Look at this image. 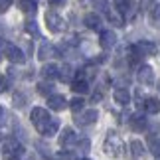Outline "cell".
<instances>
[{
	"label": "cell",
	"mask_w": 160,
	"mask_h": 160,
	"mask_svg": "<svg viewBox=\"0 0 160 160\" xmlns=\"http://www.w3.org/2000/svg\"><path fill=\"white\" fill-rule=\"evenodd\" d=\"M30 119H32L34 127L38 128V132H42L44 137H52V134H55V132H58V128H59V122L55 121V119H52L50 113H48L46 109H42V107L32 109Z\"/></svg>",
	"instance_id": "cell-1"
},
{
	"label": "cell",
	"mask_w": 160,
	"mask_h": 160,
	"mask_svg": "<svg viewBox=\"0 0 160 160\" xmlns=\"http://www.w3.org/2000/svg\"><path fill=\"white\" fill-rule=\"evenodd\" d=\"M103 150L107 152L111 158H121L122 156V150H125V146H122V140L117 137V132H107V138L105 142H103Z\"/></svg>",
	"instance_id": "cell-2"
},
{
	"label": "cell",
	"mask_w": 160,
	"mask_h": 160,
	"mask_svg": "<svg viewBox=\"0 0 160 160\" xmlns=\"http://www.w3.org/2000/svg\"><path fill=\"white\" fill-rule=\"evenodd\" d=\"M2 154L10 160H16L24 154V146L18 142L16 138H8V140H4V144H2Z\"/></svg>",
	"instance_id": "cell-3"
},
{
	"label": "cell",
	"mask_w": 160,
	"mask_h": 160,
	"mask_svg": "<svg viewBox=\"0 0 160 160\" xmlns=\"http://www.w3.org/2000/svg\"><path fill=\"white\" fill-rule=\"evenodd\" d=\"M97 6H99V10L103 12V14L107 16V20L113 24V26H117V28H121L122 24H125V20H122V16L121 14H117V12L109 6V2L107 0H97Z\"/></svg>",
	"instance_id": "cell-4"
},
{
	"label": "cell",
	"mask_w": 160,
	"mask_h": 160,
	"mask_svg": "<svg viewBox=\"0 0 160 160\" xmlns=\"http://www.w3.org/2000/svg\"><path fill=\"white\" fill-rule=\"evenodd\" d=\"M46 24H48V30H50V32H55V34L65 30V20L53 10L46 12Z\"/></svg>",
	"instance_id": "cell-5"
},
{
	"label": "cell",
	"mask_w": 160,
	"mask_h": 160,
	"mask_svg": "<svg viewBox=\"0 0 160 160\" xmlns=\"http://www.w3.org/2000/svg\"><path fill=\"white\" fill-rule=\"evenodd\" d=\"M156 44L154 42H148V40H140L132 46V52L138 55V58H144V55H154L156 53Z\"/></svg>",
	"instance_id": "cell-6"
},
{
	"label": "cell",
	"mask_w": 160,
	"mask_h": 160,
	"mask_svg": "<svg viewBox=\"0 0 160 160\" xmlns=\"http://www.w3.org/2000/svg\"><path fill=\"white\" fill-rule=\"evenodd\" d=\"M137 79L142 85H152V81H154V71H152V67L140 65V69L137 71Z\"/></svg>",
	"instance_id": "cell-7"
},
{
	"label": "cell",
	"mask_w": 160,
	"mask_h": 160,
	"mask_svg": "<svg viewBox=\"0 0 160 160\" xmlns=\"http://www.w3.org/2000/svg\"><path fill=\"white\" fill-rule=\"evenodd\" d=\"M6 58H8L12 63H24V61H26L24 52L20 50V48H16V46H8V50H6Z\"/></svg>",
	"instance_id": "cell-8"
},
{
	"label": "cell",
	"mask_w": 160,
	"mask_h": 160,
	"mask_svg": "<svg viewBox=\"0 0 160 160\" xmlns=\"http://www.w3.org/2000/svg\"><path fill=\"white\" fill-rule=\"evenodd\" d=\"M101 48L103 50H111L115 44H117V34L113 30H105V32H101Z\"/></svg>",
	"instance_id": "cell-9"
},
{
	"label": "cell",
	"mask_w": 160,
	"mask_h": 160,
	"mask_svg": "<svg viewBox=\"0 0 160 160\" xmlns=\"http://www.w3.org/2000/svg\"><path fill=\"white\" fill-rule=\"evenodd\" d=\"M55 55H58V50H55L50 42H42L40 50H38V58L40 59H50V58H55Z\"/></svg>",
	"instance_id": "cell-10"
},
{
	"label": "cell",
	"mask_w": 160,
	"mask_h": 160,
	"mask_svg": "<svg viewBox=\"0 0 160 160\" xmlns=\"http://www.w3.org/2000/svg\"><path fill=\"white\" fill-rule=\"evenodd\" d=\"M48 107L52 111H63L67 107V101H65V97H61V95H50L48 97Z\"/></svg>",
	"instance_id": "cell-11"
},
{
	"label": "cell",
	"mask_w": 160,
	"mask_h": 160,
	"mask_svg": "<svg viewBox=\"0 0 160 160\" xmlns=\"http://www.w3.org/2000/svg\"><path fill=\"white\" fill-rule=\"evenodd\" d=\"M77 142V134L73 128H65L63 132H61V137H59V144L61 146H71V144H75Z\"/></svg>",
	"instance_id": "cell-12"
},
{
	"label": "cell",
	"mask_w": 160,
	"mask_h": 160,
	"mask_svg": "<svg viewBox=\"0 0 160 160\" xmlns=\"http://www.w3.org/2000/svg\"><path fill=\"white\" fill-rule=\"evenodd\" d=\"M83 24L87 26L89 30H99L101 28V18H99V14H95V12H89V14H85V18H83Z\"/></svg>",
	"instance_id": "cell-13"
},
{
	"label": "cell",
	"mask_w": 160,
	"mask_h": 160,
	"mask_svg": "<svg viewBox=\"0 0 160 160\" xmlns=\"http://www.w3.org/2000/svg\"><path fill=\"white\" fill-rule=\"evenodd\" d=\"M42 75H44L46 79H58L59 77V67L55 63H46L44 67H42Z\"/></svg>",
	"instance_id": "cell-14"
},
{
	"label": "cell",
	"mask_w": 160,
	"mask_h": 160,
	"mask_svg": "<svg viewBox=\"0 0 160 160\" xmlns=\"http://www.w3.org/2000/svg\"><path fill=\"white\" fill-rule=\"evenodd\" d=\"M97 117H99V113H97L95 109H89V111H85V113L77 119L79 125H91V122H95L97 121Z\"/></svg>",
	"instance_id": "cell-15"
},
{
	"label": "cell",
	"mask_w": 160,
	"mask_h": 160,
	"mask_svg": "<svg viewBox=\"0 0 160 160\" xmlns=\"http://www.w3.org/2000/svg\"><path fill=\"white\" fill-rule=\"evenodd\" d=\"M146 127H148V121H146L142 115H134L131 119V128L132 131H146Z\"/></svg>",
	"instance_id": "cell-16"
},
{
	"label": "cell",
	"mask_w": 160,
	"mask_h": 160,
	"mask_svg": "<svg viewBox=\"0 0 160 160\" xmlns=\"http://www.w3.org/2000/svg\"><path fill=\"white\" fill-rule=\"evenodd\" d=\"M142 107L146 109V113H150V115H156L158 111H160V101L156 99V97H148V99H144Z\"/></svg>",
	"instance_id": "cell-17"
},
{
	"label": "cell",
	"mask_w": 160,
	"mask_h": 160,
	"mask_svg": "<svg viewBox=\"0 0 160 160\" xmlns=\"http://www.w3.org/2000/svg\"><path fill=\"white\" fill-rule=\"evenodd\" d=\"M113 97H115V103H119V105H128L131 103V95H128L127 89H117Z\"/></svg>",
	"instance_id": "cell-18"
},
{
	"label": "cell",
	"mask_w": 160,
	"mask_h": 160,
	"mask_svg": "<svg viewBox=\"0 0 160 160\" xmlns=\"http://www.w3.org/2000/svg\"><path fill=\"white\" fill-rule=\"evenodd\" d=\"M71 89L75 91V93H89V83L85 81V79H73Z\"/></svg>",
	"instance_id": "cell-19"
},
{
	"label": "cell",
	"mask_w": 160,
	"mask_h": 160,
	"mask_svg": "<svg viewBox=\"0 0 160 160\" xmlns=\"http://www.w3.org/2000/svg\"><path fill=\"white\" fill-rule=\"evenodd\" d=\"M18 6L22 12H28V14L36 12V0H18Z\"/></svg>",
	"instance_id": "cell-20"
},
{
	"label": "cell",
	"mask_w": 160,
	"mask_h": 160,
	"mask_svg": "<svg viewBox=\"0 0 160 160\" xmlns=\"http://www.w3.org/2000/svg\"><path fill=\"white\" fill-rule=\"evenodd\" d=\"M71 77H73V69H71V65H63V67H59V79L61 81H71Z\"/></svg>",
	"instance_id": "cell-21"
},
{
	"label": "cell",
	"mask_w": 160,
	"mask_h": 160,
	"mask_svg": "<svg viewBox=\"0 0 160 160\" xmlns=\"http://www.w3.org/2000/svg\"><path fill=\"white\" fill-rule=\"evenodd\" d=\"M150 24H154V26H160V4H156L154 8L150 10Z\"/></svg>",
	"instance_id": "cell-22"
},
{
	"label": "cell",
	"mask_w": 160,
	"mask_h": 160,
	"mask_svg": "<svg viewBox=\"0 0 160 160\" xmlns=\"http://www.w3.org/2000/svg\"><path fill=\"white\" fill-rule=\"evenodd\" d=\"M131 150H132L134 156H142L144 154V146H142V142H138V140H132L131 142Z\"/></svg>",
	"instance_id": "cell-23"
},
{
	"label": "cell",
	"mask_w": 160,
	"mask_h": 160,
	"mask_svg": "<svg viewBox=\"0 0 160 160\" xmlns=\"http://www.w3.org/2000/svg\"><path fill=\"white\" fill-rule=\"evenodd\" d=\"M83 99H81V97H75V99H71L69 101V107H71V111H75V113H79V111H81L83 109Z\"/></svg>",
	"instance_id": "cell-24"
},
{
	"label": "cell",
	"mask_w": 160,
	"mask_h": 160,
	"mask_svg": "<svg viewBox=\"0 0 160 160\" xmlns=\"http://www.w3.org/2000/svg\"><path fill=\"white\" fill-rule=\"evenodd\" d=\"M150 150L156 158H160V138H150Z\"/></svg>",
	"instance_id": "cell-25"
},
{
	"label": "cell",
	"mask_w": 160,
	"mask_h": 160,
	"mask_svg": "<svg viewBox=\"0 0 160 160\" xmlns=\"http://www.w3.org/2000/svg\"><path fill=\"white\" fill-rule=\"evenodd\" d=\"M115 6L119 12H127L131 8V0H115Z\"/></svg>",
	"instance_id": "cell-26"
},
{
	"label": "cell",
	"mask_w": 160,
	"mask_h": 160,
	"mask_svg": "<svg viewBox=\"0 0 160 160\" xmlns=\"http://www.w3.org/2000/svg\"><path fill=\"white\" fill-rule=\"evenodd\" d=\"M38 93L50 97V93H52V83H40L38 85Z\"/></svg>",
	"instance_id": "cell-27"
},
{
	"label": "cell",
	"mask_w": 160,
	"mask_h": 160,
	"mask_svg": "<svg viewBox=\"0 0 160 160\" xmlns=\"http://www.w3.org/2000/svg\"><path fill=\"white\" fill-rule=\"evenodd\" d=\"M24 103H26V95L14 93V105H16V107H24Z\"/></svg>",
	"instance_id": "cell-28"
},
{
	"label": "cell",
	"mask_w": 160,
	"mask_h": 160,
	"mask_svg": "<svg viewBox=\"0 0 160 160\" xmlns=\"http://www.w3.org/2000/svg\"><path fill=\"white\" fill-rule=\"evenodd\" d=\"M6 89H8V79H6L4 75H0V95H2Z\"/></svg>",
	"instance_id": "cell-29"
},
{
	"label": "cell",
	"mask_w": 160,
	"mask_h": 160,
	"mask_svg": "<svg viewBox=\"0 0 160 160\" xmlns=\"http://www.w3.org/2000/svg\"><path fill=\"white\" fill-rule=\"evenodd\" d=\"M26 30H28L30 34H34V36L38 34V26H36V22H28L26 24Z\"/></svg>",
	"instance_id": "cell-30"
},
{
	"label": "cell",
	"mask_w": 160,
	"mask_h": 160,
	"mask_svg": "<svg viewBox=\"0 0 160 160\" xmlns=\"http://www.w3.org/2000/svg\"><path fill=\"white\" fill-rule=\"evenodd\" d=\"M12 6V0H0V12H6Z\"/></svg>",
	"instance_id": "cell-31"
},
{
	"label": "cell",
	"mask_w": 160,
	"mask_h": 160,
	"mask_svg": "<svg viewBox=\"0 0 160 160\" xmlns=\"http://www.w3.org/2000/svg\"><path fill=\"white\" fill-rule=\"evenodd\" d=\"M8 42H4V40H0V59H2V55L6 53V50H8Z\"/></svg>",
	"instance_id": "cell-32"
},
{
	"label": "cell",
	"mask_w": 160,
	"mask_h": 160,
	"mask_svg": "<svg viewBox=\"0 0 160 160\" xmlns=\"http://www.w3.org/2000/svg\"><path fill=\"white\" fill-rule=\"evenodd\" d=\"M91 99H93V101H101V99H103V91H101V89H97Z\"/></svg>",
	"instance_id": "cell-33"
},
{
	"label": "cell",
	"mask_w": 160,
	"mask_h": 160,
	"mask_svg": "<svg viewBox=\"0 0 160 160\" xmlns=\"http://www.w3.org/2000/svg\"><path fill=\"white\" fill-rule=\"evenodd\" d=\"M4 121H6V111L0 107V125H4Z\"/></svg>",
	"instance_id": "cell-34"
},
{
	"label": "cell",
	"mask_w": 160,
	"mask_h": 160,
	"mask_svg": "<svg viewBox=\"0 0 160 160\" xmlns=\"http://www.w3.org/2000/svg\"><path fill=\"white\" fill-rule=\"evenodd\" d=\"M50 4L52 6H61V4H65V0H50Z\"/></svg>",
	"instance_id": "cell-35"
},
{
	"label": "cell",
	"mask_w": 160,
	"mask_h": 160,
	"mask_svg": "<svg viewBox=\"0 0 160 160\" xmlns=\"http://www.w3.org/2000/svg\"><path fill=\"white\" fill-rule=\"evenodd\" d=\"M158 89H160V83H158Z\"/></svg>",
	"instance_id": "cell-36"
},
{
	"label": "cell",
	"mask_w": 160,
	"mask_h": 160,
	"mask_svg": "<svg viewBox=\"0 0 160 160\" xmlns=\"http://www.w3.org/2000/svg\"><path fill=\"white\" fill-rule=\"evenodd\" d=\"M0 138H2V137H0Z\"/></svg>",
	"instance_id": "cell-37"
}]
</instances>
